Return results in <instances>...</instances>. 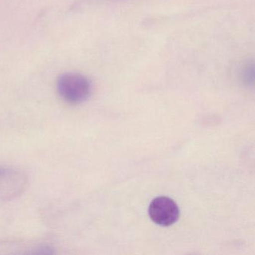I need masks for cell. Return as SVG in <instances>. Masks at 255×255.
<instances>
[{"instance_id":"obj_1","label":"cell","mask_w":255,"mask_h":255,"mask_svg":"<svg viewBox=\"0 0 255 255\" xmlns=\"http://www.w3.org/2000/svg\"><path fill=\"white\" fill-rule=\"evenodd\" d=\"M57 90L62 99L78 104L89 98L92 85L87 77L77 73H66L58 79Z\"/></svg>"},{"instance_id":"obj_2","label":"cell","mask_w":255,"mask_h":255,"mask_svg":"<svg viewBox=\"0 0 255 255\" xmlns=\"http://www.w3.org/2000/svg\"><path fill=\"white\" fill-rule=\"evenodd\" d=\"M149 216L161 226H171L180 217V210L175 201L168 197H157L150 203Z\"/></svg>"},{"instance_id":"obj_3","label":"cell","mask_w":255,"mask_h":255,"mask_svg":"<svg viewBox=\"0 0 255 255\" xmlns=\"http://www.w3.org/2000/svg\"><path fill=\"white\" fill-rule=\"evenodd\" d=\"M255 68H254V64L247 63L242 68V77L243 80L247 82H250V80L253 81L254 73H255Z\"/></svg>"},{"instance_id":"obj_4","label":"cell","mask_w":255,"mask_h":255,"mask_svg":"<svg viewBox=\"0 0 255 255\" xmlns=\"http://www.w3.org/2000/svg\"><path fill=\"white\" fill-rule=\"evenodd\" d=\"M5 172V170L2 169V168H0V175H2V174H3Z\"/></svg>"}]
</instances>
